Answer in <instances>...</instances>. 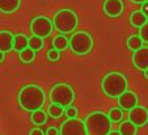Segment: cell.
Wrapping results in <instances>:
<instances>
[{"instance_id":"cell-9","label":"cell","mask_w":148,"mask_h":135,"mask_svg":"<svg viewBox=\"0 0 148 135\" xmlns=\"http://www.w3.org/2000/svg\"><path fill=\"white\" fill-rule=\"evenodd\" d=\"M132 125H135L136 127L145 126L148 123V109L145 106H135L134 109H131L129 112V119Z\"/></svg>"},{"instance_id":"cell-21","label":"cell","mask_w":148,"mask_h":135,"mask_svg":"<svg viewBox=\"0 0 148 135\" xmlns=\"http://www.w3.org/2000/svg\"><path fill=\"white\" fill-rule=\"evenodd\" d=\"M108 117H109L110 122L112 123H117V122H121L123 118V112L121 108H112L108 113Z\"/></svg>"},{"instance_id":"cell-22","label":"cell","mask_w":148,"mask_h":135,"mask_svg":"<svg viewBox=\"0 0 148 135\" xmlns=\"http://www.w3.org/2000/svg\"><path fill=\"white\" fill-rule=\"evenodd\" d=\"M18 55H20V60L24 63H30L36 59V51H33L29 47L23 50L21 53H18Z\"/></svg>"},{"instance_id":"cell-20","label":"cell","mask_w":148,"mask_h":135,"mask_svg":"<svg viewBox=\"0 0 148 135\" xmlns=\"http://www.w3.org/2000/svg\"><path fill=\"white\" fill-rule=\"evenodd\" d=\"M143 41L138 34H134V36H130L127 38V47L130 49L131 51H138L139 49L143 47Z\"/></svg>"},{"instance_id":"cell-13","label":"cell","mask_w":148,"mask_h":135,"mask_svg":"<svg viewBox=\"0 0 148 135\" xmlns=\"http://www.w3.org/2000/svg\"><path fill=\"white\" fill-rule=\"evenodd\" d=\"M13 36L9 30H0V51L3 54L12 51L13 46Z\"/></svg>"},{"instance_id":"cell-34","label":"cell","mask_w":148,"mask_h":135,"mask_svg":"<svg viewBox=\"0 0 148 135\" xmlns=\"http://www.w3.org/2000/svg\"><path fill=\"white\" fill-rule=\"evenodd\" d=\"M144 76H145V79L148 80V70H145V71H144Z\"/></svg>"},{"instance_id":"cell-1","label":"cell","mask_w":148,"mask_h":135,"mask_svg":"<svg viewBox=\"0 0 148 135\" xmlns=\"http://www.w3.org/2000/svg\"><path fill=\"white\" fill-rule=\"evenodd\" d=\"M18 105L26 112H36L43 108L46 101L45 90L37 84H29L23 87L17 96Z\"/></svg>"},{"instance_id":"cell-12","label":"cell","mask_w":148,"mask_h":135,"mask_svg":"<svg viewBox=\"0 0 148 135\" xmlns=\"http://www.w3.org/2000/svg\"><path fill=\"white\" fill-rule=\"evenodd\" d=\"M123 1L122 0H105L103 3V12L109 17H119L123 12Z\"/></svg>"},{"instance_id":"cell-31","label":"cell","mask_w":148,"mask_h":135,"mask_svg":"<svg viewBox=\"0 0 148 135\" xmlns=\"http://www.w3.org/2000/svg\"><path fill=\"white\" fill-rule=\"evenodd\" d=\"M130 1H132L134 4H144L145 1H148V0H130Z\"/></svg>"},{"instance_id":"cell-17","label":"cell","mask_w":148,"mask_h":135,"mask_svg":"<svg viewBox=\"0 0 148 135\" xmlns=\"http://www.w3.org/2000/svg\"><path fill=\"white\" fill-rule=\"evenodd\" d=\"M118 132L121 135H136L138 127L135 125H132L130 121H123L121 122L119 127H118Z\"/></svg>"},{"instance_id":"cell-32","label":"cell","mask_w":148,"mask_h":135,"mask_svg":"<svg viewBox=\"0 0 148 135\" xmlns=\"http://www.w3.org/2000/svg\"><path fill=\"white\" fill-rule=\"evenodd\" d=\"M108 135H121V134L118 132V130H112V131H110Z\"/></svg>"},{"instance_id":"cell-30","label":"cell","mask_w":148,"mask_h":135,"mask_svg":"<svg viewBox=\"0 0 148 135\" xmlns=\"http://www.w3.org/2000/svg\"><path fill=\"white\" fill-rule=\"evenodd\" d=\"M140 11H142L143 14L148 19V1H145L144 4H142V9H140Z\"/></svg>"},{"instance_id":"cell-10","label":"cell","mask_w":148,"mask_h":135,"mask_svg":"<svg viewBox=\"0 0 148 135\" xmlns=\"http://www.w3.org/2000/svg\"><path fill=\"white\" fill-rule=\"evenodd\" d=\"M117 100H118V104H119L121 109L127 110V112L134 109V108L138 106V104H139V99H138L136 93L132 92V90H126V92L122 93Z\"/></svg>"},{"instance_id":"cell-7","label":"cell","mask_w":148,"mask_h":135,"mask_svg":"<svg viewBox=\"0 0 148 135\" xmlns=\"http://www.w3.org/2000/svg\"><path fill=\"white\" fill-rule=\"evenodd\" d=\"M53 21L46 16H37L36 19H33L30 23V32L32 36L39 37L42 40H45L53 33Z\"/></svg>"},{"instance_id":"cell-4","label":"cell","mask_w":148,"mask_h":135,"mask_svg":"<svg viewBox=\"0 0 148 135\" xmlns=\"http://www.w3.org/2000/svg\"><path fill=\"white\" fill-rule=\"evenodd\" d=\"M51 21H53L54 28L63 34L72 33L73 30H76L77 23H79L77 14L72 9H67V8L59 9L54 14V20H51Z\"/></svg>"},{"instance_id":"cell-28","label":"cell","mask_w":148,"mask_h":135,"mask_svg":"<svg viewBox=\"0 0 148 135\" xmlns=\"http://www.w3.org/2000/svg\"><path fill=\"white\" fill-rule=\"evenodd\" d=\"M29 135H45V132L42 131L39 127H34V129H32L29 131Z\"/></svg>"},{"instance_id":"cell-29","label":"cell","mask_w":148,"mask_h":135,"mask_svg":"<svg viewBox=\"0 0 148 135\" xmlns=\"http://www.w3.org/2000/svg\"><path fill=\"white\" fill-rule=\"evenodd\" d=\"M45 135H59V131H58V129H55V127H49V129L46 130Z\"/></svg>"},{"instance_id":"cell-2","label":"cell","mask_w":148,"mask_h":135,"mask_svg":"<svg viewBox=\"0 0 148 135\" xmlns=\"http://www.w3.org/2000/svg\"><path fill=\"white\" fill-rule=\"evenodd\" d=\"M127 85H129L127 77L117 71L106 73L101 82L102 92L110 99H118L122 93L127 90Z\"/></svg>"},{"instance_id":"cell-33","label":"cell","mask_w":148,"mask_h":135,"mask_svg":"<svg viewBox=\"0 0 148 135\" xmlns=\"http://www.w3.org/2000/svg\"><path fill=\"white\" fill-rule=\"evenodd\" d=\"M3 60H4V54L1 53V51H0V63L3 62Z\"/></svg>"},{"instance_id":"cell-27","label":"cell","mask_w":148,"mask_h":135,"mask_svg":"<svg viewBox=\"0 0 148 135\" xmlns=\"http://www.w3.org/2000/svg\"><path fill=\"white\" fill-rule=\"evenodd\" d=\"M59 58H60V53H59L58 50L50 49V50L47 51V59L50 60V62H56V60H59Z\"/></svg>"},{"instance_id":"cell-18","label":"cell","mask_w":148,"mask_h":135,"mask_svg":"<svg viewBox=\"0 0 148 135\" xmlns=\"http://www.w3.org/2000/svg\"><path fill=\"white\" fill-rule=\"evenodd\" d=\"M30 119H32V122H33L34 125H37V126L45 125V123H46V121H47V113H46L43 109L36 110V112L32 113Z\"/></svg>"},{"instance_id":"cell-14","label":"cell","mask_w":148,"mask_h":135,"mask_svg":"<svg viewBox=\"0 0 148 135\" xmlns=\"http://www.w3.org/2000/svg\"><path fill=\"white\" fill-rule=\"evenodd\" d=\"M28 42L29 38L25 36V34H14L13 36V46H12V50L17 51V53H21L23 50L28 49Z\"/></svg>"},{"instance_id":"cell-23","label":"cell","mask_w":148,"mask_h":135,"mask_svg":"<svg viewBox=\"0 0 148 135\" xmlns=\"http://www.w3.org/2000/svg\"><path fill=\"white\" fill-rule=\"evenodd\" d=\"M47 115H51L53 118H59L62 115L64 114V109L59 105H55V104H50V106L47 108Z\"/></svg>"},{"instance_id":"cell-16","label":"cell","mask_w":148,"mask_h":135,"mask_svg":"<svg viewBox=\"0 0 148 135\" xmlns=\"http://www.w3.org/2000/svg\"><path fill=\"white\" fill-rule=\"evenodd\" d=\"M147 21H148V19L143 14V12L140 11V9L139 11H134L130 14V23H131V25L134 26V28L140 29Z\"/></svg>"},{"instance_id":"cell-15","label":"cell","mask_w":148,"mask_h":135,"mask_svg":"<svg viewBox=\"0 0 148 135\" xmlns=\"http://www.w3.org/2000/svg\"><path fill=\"white\" fill-rule=\"evenodd\" d=\"M21 5V0H0V12L1 13H13Z\"/></svg>"},{"instance_id":"cell-5","label":"cell","mask_w":148,"mask_h":135,"mask_svg":"<svg viewBox=\"0 0 148 135\" xmlns=\"http://www.w3.org/2000/svg\"><path fill=\"white\" fill-rule=\"evenodd\" d=\"M50 101L51 104L59 105L63 109L71 106V104L75 101V90L70 84L58 83L50 90Z\"/></svg>"},{"instance_id":"cell-25","label":"cell","mask_w":148,"mask_h":135,"mask_svg":"<svg viewBox=\"0 0 148 135\" xmlns=\"http://www.w3.org/2000/svg\"><path fill=\"white\" fill-rule=\"evenodd\" d=\"M138 36L142 38L143 42L148 43V21L142 26V28L139 29V34H138Z\"/></svg>"},{"instance_id":"cell-6","label":"cell","mask_w":148,"mask_h":135,"mask_svg":"<svg viewBox=\"0 0 148 135\" xmlns=\"http://www.w3.org/2000/svg\"><path fill=\"white\" fill-rule=\"evenodd\" d=\"M70 49L77 55H85L93 49V38L88 32L79 30L71 36L68 40Z\"/></svg>"},{"instance_id":"cell-26","label":"cell","mask_w":148,"mask_h":135,"mask_svg":"<svg viewBox=\"0 0 148 135\" xmlns=\"http://www.w3.org/2000/svg\"><path fill=\"white\" fill-rule=\"evenodd\" d=\"M64 114L67 115L68 119H72V118H77V109L75 106H67L64 108Z\"/></svg>"},{"instance_id":"cell-3","label":"cell","mask_w":148,"mask_h":135,"mask_svg":"<svg viewBox=\"0 0 148 135\" xmlns=\"http://www.w3.org/2000/svg\"><path fill=\"white\" fill-rule=\"evenodd\" d=\"M84 123H85L87 135H108L112 131L113 126L108 114L103 112L90 113L85 118Z\"/></svg>"},{"instance_id":"cell-19","label":"cell","mask_w":148,"mask_h":135,"mask_svg":"<svg viewBox=\"0 0 148 135\" xmlns=\"http://www.w3.org/2000/svg\"><path fill=\"white\" fill-rule=\"evenodd\" d=\"M67 47H68V38L66 36H63V34L56 36L53 40V49L58 50L59 53L63 51V50H66Z\"/></svg>"},{"instance_id":"cell-11","label":"cell","mask_w":148,"mask_h":135,"mask_svg":"<svg viewBox=\"0 0 148 135\" xmlns=\"http://www.w3.org/2000/svg\"><path fill=\"white\" fill-rule=\"evenodd\" d=\"M132 64L135 68L143 71L148 70V46H143L132 54Z\"/></svg>"},{"instance_id":"cell-24","label":"cell","mask_w":148,"mask_h":135,"mask_svg":"<svg viewBox=\"0 0 148 135\" xmlns=\"http://www.w3.org/2000/svg\"><path fill=\"white\" fill-rule=\"evenodd\" d=\"M42 46H43V40H42V38H39V37H36V36H32L30 38H29L28 47L32 49L33 51L41 50Z\"/></svg>"},{"instance_id":"cell-8","label":"cell","mask_w":148,"mask_h":135,"mask_svg":"<svg viewBox=\"0 0 148 135\" xmlns=\"http://www.w3.org/2000/svg\"><path fill=\"white\" fill-rule=\"evenodd\" d=\"M59 135H87L85 123L83 119L79 118L66 119L60 126Z\"/></svg>"}]
</instances>
